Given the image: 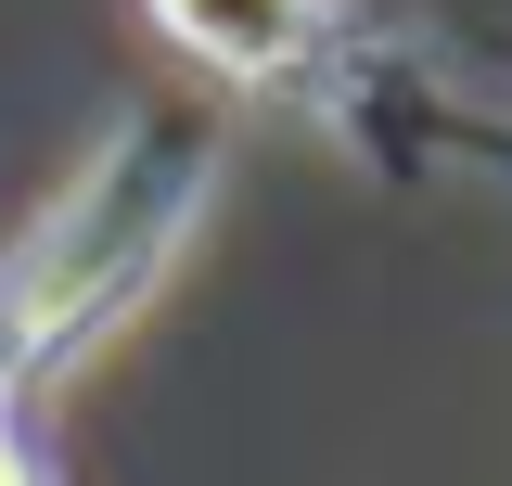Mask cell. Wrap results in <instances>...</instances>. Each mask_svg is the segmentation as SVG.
I'll use <instances>...</instances> for the list:
<instances>
[{
  "label": "cell",
  "instance_id": "cell-1",
  "mask_svg": "<svg viewBox=\"0 0 512 486\" xmlns=\"http://www.w3.org/2000/svg\"><path fill=\"white\" fill-rule=\"evenodd\" d=\"M192 180H205V154L192 141H116L90 180L52 205V231L13 256V282H0V307L26 320V346H77L90 320H116L141 282H154V256L180 243L192 218Z\"/></svg>",
  "mask_w": 512,
  "mask_h": 486
},
{
  "label": "cell",
  "instance_id": "cell-2",
  "mask_svg": "<svg viewBox=\"0 0 512 486\" xmlns=\"http://www.w3.org/2000/svg\"><path fill=\"white\" fill-rule=\"evenodd\" d=\"M154 26L218 77H282L320 39V0H154Z\"/></svg>",
  "mask_w": 512,
  "mask_h": 486
},
{
  "label": "cell",
  "instance_id": "cell-3",
  "mask_svg": "<svg viewBox=\"0 0 512 486\" xmlns=\"http://www.w3.org/2000/svg\"><path fill=\"white\" fill-rule=\"evenodd\" d=\"M0 486H39V474H26V448H13V435H0Z\"/></svg>",
  "mask_w": 512,
  "mask_h": 486
}]
</instances>
